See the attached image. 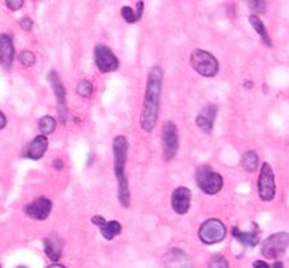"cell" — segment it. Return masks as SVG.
<instances>
[{
  "mask_svg": "<svg viewBox=\"0 0 289 268\" xmlns=\"http://www.w3.org/2000/svg\"><path fill=\"white\" fill-rule=\"evenodd\" d=\"M161 83H163V71L160 67H152L148 74L146 92L143 98V109L140 125L143 131L151 133L158 119V106H160V95H161Z\"/></svg>",
  "mask_w": 289,
  "mask_h": 268,
  "instance_id": "6da1fadb",
  "label": "cell"
},
{
  "mask_svg": "<svg viewBox=\"0 0 289 268\" xmlns=\"http://www.w3.org/2000/svg\"><path fill=\"white\" fill-rule=\"evenodd\" d=\"M128 152V142L125 136H116L113 140V155H115V175L118 179V199L122 207H130V189L125 175V163Z\"/></svg>",
  "mask_w": 289,
  "mask_h": 268,
  "instance_id": "7a4b0ae2",
  "label": "cell"
},
{
  "mask_svg": "<svg viewBox=\"0 0 289 268\" xmlns=\"http://www.w3.org/2000/svg\"><path fill=\"white\" fill-rule=\"evenodd\" d=\"M196 182L199 189L206 195H217L223 187V178L220 173L214 172L208 164L200 166L196 171Z\"/></svg>",
  "mask_w": 289,
  "mask_h": 268,
  "instance_id": "3957f363",
  "label": "cell"
},
{
  "mask_svg": "<svg viewBox=\"0 0 289 268\" xmlns=\"http://www.w3.org/2000/svg\"><path fill=\"white\" fill-rule=\"evenodd\" d=\"M190 64L203 77H214L218 73V62L217 59L203 50H193L190 56Z\"/></svg>",
  "mask_w": 289,
  "mask_h": 268,
  "instance_id": "277c9868",
  "label": "cell"
},
{
  "mask_svg": "<svg viewBox=\"0 0 289 268\" xmlns=\"http://www.w3.org/2000/svg\"><path fill=\"white\" fill-rule=\"evenodd\" d=\"M288 247H289V234L277 232V234L270 235L262 243L261 253L266 259H277L286 252Z\"/></svg>",
  "mask_w": 289,
  "mask_h": 268,
  "instance_id": "5b68a950",
  "label": "cell"
},
{
  "mask_svg": "<svg viewBox=\"0 0 289 268\" xmlns=\"http://www.w3.org/2000/svg\"><path fill=\"white\" fill-rule=\"evenodd\" d=\"M226 237L224 224L217 219H210L202 223L199 229V238L205 244H216L223 241Z\"/></svg>",
  "mask_w": 289,
  "mask_h": 268,
  "instance_id": "8992f818",
  "label": "cell"
},
{
  "mask_svg": "<svg viewBox=\"0 0 289 268\" xmlns=\"http://www.w3.org/2000/svg\"><path fill=\"white\" fill-rule=\"evenodd\" d=\"M258 190L262 200L270 202L276 196V181H274V172L268 163H264L261 168L259 179H258Z\"/></svg>",
  "mask_w": 289,
  "mask_h": 268,
  "instance_id": "52a82bcc",
  "label": "cell"
},
{
  "mask_svg": "<svg viewBox=\"0 0 289 268\" xmlns=\"http://www.w3.org/2000/svg\"><path fill=\"white\" fill-rule=\"evenodd\" d=\"M163 154L164 160H172L179 148V137H178V130L173 122H166L163 125Z\"/></svg>",
  "mask_w": 289,
  "mask_h": 268,
  "instance_id": "ba28073f",
  "label": "cell"
},
{
  "mask_svg": "<svg viewBox=\"0 0 289 268\" xmlns=\"http://www.w3.org/2000/svg\"><path fill=\"white\" fill-rule=\"evenodd\" d=\"M94 56H95V64L101 73H112V71L118 70V67H119L118 57L106 46H101V44L96 46L94 50Z\"/></svg>",
  "mask_w": 289,
  "mask_h": 268,
  "instance_id": "9c48e42d",
  "label": "cell"
},
{
  "mask_svg": "<svg viewBox=\"0 0 289 268\" xmlns=\"http://www.w3.org/2000/svg\"><path fill=\"white\" fill-rule=\"evenodd\" d=\"M53 203L48 197H38L24 207V213L35 220H46L51 213Z\"/></svg>",
  "mask_w": 289,
  "mask_h": 268,
  "instance_id": "30bf717a",
  "label": "cell"
},
{
  "mask_svg": "<svg viewBox=\"0 0 289 268\" xmlns=\"http://www.w3.org/2000/svg\"><path fill=\"white\" fill-rule=\"evenodd\" d=\"M48 81L51 85V89L54 91L56 99H57V110L60 113L62 118H67V94H65V86L60 81L59 75L56 71H51L48 74Z\"/></svg>",
  "mask_w": 289,
  "mask_h": 268,
  "instance_id": "8fae6325",
  "label": "cell"
},
{
  "mask_svg": "<svg viewBox=\"0 0 289 268\" xmlns=\"http://www.w3.org/2000/svg\"><path fill=\"white\" fill-rule=\"evenodd\" d=\"M218 107L214 104V102H210V104H206L200 113L196 118V123L197 127L205 131V133H211V130L214 128V122H216V116H217Z\"/></svg>",
  "mask_w": 289,
  "mask_h": 268,
  "instance_id": "7c38bea8",
  "label": "cell"
},
{
  "mask_svg": "<svg viewBox=\"0 0 289 268\" xmlns=\"http://www.w3.org/2000/svg\"><path fill=\"white\" fill-rule=\"evenodd\" d=\"M47 148H48V139L44 134H39L27 143V146L23 151V157L30 160H39L43 158Z\"/></svg>",
  "mask_w": 289,
  "mask_h": 268,
  "instance_id": "4fadbf2b",
  "label": "cell"
},
{
  "mask_svg": "<svg viewBox=\"0 0 289 268\" xmlns=\"http://www.w3.org/2000/svg\"><path fill=\"white\" fill-rule=\"evenodd\" d=\"M190 200H192V192L187 187H178L172 193V207L178 214H187L190 210Z\"/></svg>",
  "mask_w": 289,
  "mask_h": 268,
  "instance_id": "5bb4252c",
  "label": "cell"
},
{
  "mask_svg": "<svg viewBox=\"0 0 289 268\" xmlns=\"http://www.w3.org/2000/svg\"><path fill=\"white\" fill-rule=\"evenodd\" d=\"M14 46H12V38L6 33H3L0 36V60H2V64L5 68H11L12 62H14Z\"/></svg>",
  "mask_w": 289,
  "mask_h": 268,
  "instance_id": "9a60e30c",
  "label": "cell"
},
{
  "mask_svg": "<svg viewBox=\"0 0 289 268\" xmlns=\"http://www.w3.org/2000/svg\"><path fill=\"white\" fill-rule=\"evenodd\" d=\"M44 250L51 261H59L62 256V241L56 235L47 237L44 240Z\"/></svg>",
  "mask_w": 289,
  "mask_h": 268,
  "instance_id": "2e32d148",
  "label": "cell"
},
{
  "mask_svg": "<svg viewBox=\"0 0 289 268\" xmlns=\"http://www.w3.org/2000/svg\"><path fill=\"white\" fill-rule=\"evenodd\" d=\"M166 265H168V268H192L189 259L185 258V255L182 252H179L178 249H172L168 253Z\"/></svg>",
  "mask_w": 289,
  "mask_h": 268,
  "instance_id": "e0dca14e",
  "label": "cell"
},
{
  "mask_svg": "<svg viewBox=\"0 0 289 268\" xmlns=\"http://www.w3.org/2000/svg\"><path fill=\"white\" fill-rule=\"evenodd\" d=\"M249 20H250L252 27H253V29L256 30V33L262 38L264 44H265L266 47H271V39H270V36H268V32H266V29H265V26H264V23H262V20H261L258 15H255V14H252V15L249 17Z\"/></svg>",
  "mask_w": 289,
  "mask_h": 268,
  "instance_id": "ac0fdd59",
  "label": "cell"
},
{
  "mask_svg": "<svg viewBox=\"0 0 289 268\" xmlns=\"http://www.w3.org/2000/svg\"><path fill=\"white\" fill-rule=\"evenodd\" d=\"M232 235L238 241H241L242 244H245V245H256L259 243V237H258V232L256 231L255 232H242V231H240L237 228V226H234V228H232Z\"/></svg>",
  "mask_w": 289,
  "mask_h": 268,
  "instance_id": "d6986e66",
  "label": "cell"
},
{
  "mask_svg": "<svg viewBox=\"0 0 289 268\" xmlns=\"http://www.w3.org/2000/svg\"><path fill=\"white\" fill-rule=\"evenodd\" d=\"M259 164V157L255 151H247L244 152V155L241 157V166L245 172H255L258 169Z\"/></svg>",
  "mask_w": 289,
  "mask_h": 268,
  "instance_id": "ffe728a7",
  "label": "cell"
},
{
  "mask_svg": "<svg viewBox=\"0 0 289 268\" xmlns=\"http://www.w3.org/2000/svg\"><path fill=\"white\" fill-rule=\"evenodd\" d=\"M99 231L106 240H113L116 235H119L122 232V224L116 220H110L102 226V228H99Z\"/></svg>",
  "mask_w": 289,
  "mask_h": 268,
  "instance_id": "44dd1931",
  "label": "cell"
},
{
  "mask_svg": "<svg viewBox=\"0 0 289 268\" xmlns=\"http://www.w3.org/2000/svg\"><path fill=\"white\" fill-rule=\"evenodd\" d=\"M38 125H39V131L46 136V134H50V133L54 131V128H56V121L51 116H43V118L39 119Z\"/></svg>",
  "mask_w": 289,
  "mask_h": 268,
  "instance_id": "7402d4cb",
  "label": "cell"
},
{
  "mask_svg": "<svg viewBox=\"0 0 289 268\" xmlns=\"http://www.w3.org/2000/svg\"><path fill=\"white\" fill-rule=\"evenodd\" d=\"M92 85H91V81L88 80H80L78 81V85H77V94L80 97H83V98H89L92 95Z\"/></svg>",
  "mask_w": 289,
  "mask_h": 268,
  "instance_id": "603a6c76",
  "label": "cell"
},
{
  "mask_svg": "<svg viewBox=\"0 0 289 268\" xmlns=\"http://www.w3.org/2000/svg\"><path fill=\"white\" fill-rule=\"evenodd\" d=\"M18 59H20V64H22L23 67H26V68L32 67V65L35 64V60H36L35 54H33L32 51H29V50H26V51H22V53H20Z\"/></svg>",
  "mask_w": 289,
  "mask_h": 268,
  "instance_id": "cb8c5ba5",
  "label": "cell"
},
{
  "mask_svg": "<svg viewBox=\"0 0 289 268\" xmlns=\"http://www.w3.org/2000/svg\"><path fill=\"white\" fill-rule=\"evenodd\" d=\"M208 268H229V262H228V259H226L224 256L217 255V256H214V258L210 261Z\"/></svg>",
  "mask_w": 289,
  "mask_h": 268,
  "instance_id": "d4e9b609",
  "label": "cell"
},
{
  "mask_svg": "<svg viewBox=\"0 0 289 268\" xmlns=\"http://www.w3.org/2000/svg\"><path fill=\"white\" fill-rule=\"evenodd\" d=\"M122 17H123V20H125L127 23H134V22H137V15L134 14V11H133V8H130V6H123L122 8Z\"/></svg>",
  "mask_w": 289,
  "mask_h": 268,
  "instance_id": "484cf974",
  "label": "cell"
},
{
  "mask_svg": "<svg viewBox=\"0 0 289 268\" xmlns=\"http://www.w3.org/2000/svg\"><path fill=\"white\" fill-rule=\"evenodd\" d=\"M249 6H250V9L255 11V12H265L266 3H265V2H258V0H255V2H249Z\"/></svg>",
  "mask_w": 289,
  "mask_h": 268,
  "instance_id": "4316f807",
  "label": "cell"
},
{
  "mask_svg": "<svg viewBox=\"0 0 289 268\" xmlns=\"http://www.w3.org/2000/svg\"><path fill=\"white\" fill-rule=\"evenodd\" d=\"M6 6H8L9 9H12V11H18L20 8L24 6V2H23V0H12V2H11V0H8V2H6Z\"/></svg>",
  "mask_w": 289,
  "mask_h": 268,
  "instance_id": "83f0119b",
  "label": "cell"
},
{
  "mask_svg": "<svg viewBox=\"0 0 289 268\" xmlns=\"http://www.w3.org/2000/svg\"><path fill=\"white\" fill-rule=\"evenodd\" d=\"M32 24H33V22L29 18V17H24V18H22V26L26 29V30H30L32 29Z\"/></svg>",
  "mask_w": 289,
  "mask_h": 268,
  "instance_id": "f1b7e54d",
  "label": "cell"
},
{
  "mask_svg": "<svg viewBox=\"0 0 289 268\" xmlns=\"http://www.w3.org/2000/svg\"><path fill=\"white\" fill-rule=\"evenodd\" d=\"M92 223L96 224V226H99V228H102V226H104L107 221H106L104 219H102L101 216H95V217H92Z\"/></svg>",
  "mask_w": 289,
  "mask_h": 268,
  "instance_id": "f546056e",
  "label": "cell"
},
{
  "mask_svg": "<svg viewBox=\"0 0 289 268\" xmlns=\"http://www.w3.org/2000/svg\"><path fill=\"white\" fill-rule=\"evenodd\" d=\"M253 267H255V268H271L265 261H255V262H253Z\"/></svg>",
  "mask_w": 289,
  "mask_h": 268,
  "instance_id": "4dcf8cb0",
  "label": "cell"
},
{
  "mask_svg": "<svg viewBox=\"0 0 289 268\" xmlns=\"http://www.w3.org/2000/svg\"><path fill=\"white\" fill-rule=\"evenodd\" d=\"M136 8H137V18L140 20L142 18V14H143V2H137L136 3Z\"/></svg>",
  "mask_w": 289,
  "mask_h": 268,
  "instance_id": "1f68e13d",
  "label": "cell"
},
{
  "mask_svg": "<svg viewBox=\"0 0 289 268\" xmlns=\"http://www.w3.org/2000/svg\"><path fill=\"white\" fill-rule=\"evenodd\" d=\"M53 164H54V169H62V168H64V161H62V160H54Z\"/></svg>",
  "mask_w": 289,
  "mask_h": 268,
  "instance_id": "d6a6232c",
  "label": "cell"
},
{
  "mask_svg": "<svg viewBox=\"0 0 289 268\" xmlns=\"http://www.w3.org/2000/svg\"><path fill=\"white\" fill-rule=\"evenodd\" d=\"M271 268H283V264H282L280 261H276V262L271 265Z\"/></svg>",
  "mask_w": 289,
  "mask_h": 268,
  "instance_id": "836d02e7",
  "label": "cell"
},
{
  "mask_svg": "<svg viewBox=\"0 0 289 268\" xmlns=\"http://www.w3.org/2000/svg\"><path fill=\"white\" fill-rule=\"evenodd\" d=\"M0 118H2V128H5L6 127V116L2 113V115H0Z\"/></svg>",
  "mask_w": 289,
  "mask_h": 268,
  "instance_id": "e575fe53",
  "label": "cell"
},
{
  "mask_svg": "<svg viewBox=\"0 0 289 268\" xmlns=\"http://www.w3.org/2000/svg\"><path fill=\"white\" fill-rule=\"evenodd\" d=\"M48 268H65L64 265H59V264H53V265H50Z\"/></svg>",
  "mask_w": 289,
  "mask_h": 268,
  "instance_id": "d590c367",
  "label": "cell"
},
{
  "mask_svg": "<svg viewBox=\"0 0 289 268\" xmlns=\"http://www.w3.org/2000/svg\"><path fill=\"white\" fill-rule=\"evenodd\" d=\"M18 268H27V267H18Z\"/></svg>",
  "mask_w": 289,
  "mask_h": 268,
  "instance_id": "8d00e7d4",
  "label": "cell"
}]
</instances>
